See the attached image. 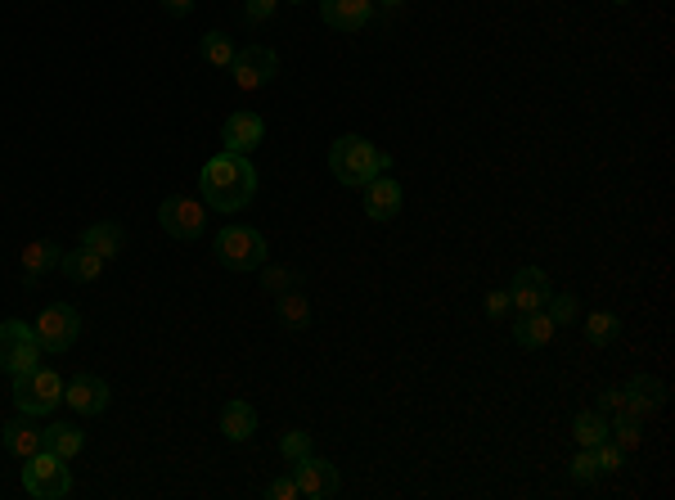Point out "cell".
Segmentation results:
<instances>
[{"instance_id": "obj_1", "label": "cell", "mask_w": 675, "mask_h": 500, "mask_svg": "<svg viewBox=\"0 0 675 500\" xmlns=\"http://www.w3.org/2000/svg\"><path fill=\"white\" fill-rule=\"evenodd\" d=\"M198 194L216 212H243L252 203V194H257V167H252V158L230 154V149L207 158L203 172H198Z\"/></svg>"}, {"instance_id": "obj_2", "label": "cell", "mask_w": 675, "mask_h": 500, "mask_svg": "<svg viewBox=\"0 0 675 500\" xmlns=\"http://www.w3.org/2000/svg\"><path fill=\"white\" fill-rule=\"evenodd\" d=\"M329 172L338 185L360 190V185L374 181L378 172H392V154L378 149L374 140H365V136H338L329 145Z\"/></svg>"}, {"instance_id": "obj_3", "label": "cell", "mask_w": 675, "mask_h": 500, "mask_svg": "<svg viewBox=\"0 0 675 500\" xmlns=\"http://www.w3.org/2000/svg\"><path fill=\"white\" fill-rule=\"evenodd\" d=\"M212 253L225 271H261L266 266V235L252 226H221Z\"/></svg>"}, {"instance_id": "obj_4", "label": "cell", "mask_w": 675, "mask_h": 500, "mask_svg": "<svg viewBox=\"0 0 675 500\" xmlns=\"http://www.w3.org/2000/svg\"><path fill=\"white\" fill-rule=\"evenodd\" d=\"M23 491L36 500H68L72 496V473L68 460H59L54 451H36L23 460Z\"/></svg>"}, {"instance_id": "obj_5", "label": "cell", "mask_w": 675, "mask_h": 500, "mask_svg": "<svg viewBox=\"0 0 675 500\" xmlns=\"http://www.w3.org/2000/svg\"><path fill=\"white\" fill-rule=\"evenodd\" d=\"M63 401V379L54 370H27V374H14V406L23 410V415H50L54 406Z\"/></svg>"}, {"instance_id": "obj_6", "label": "cell", "mask_w": 675, "mask_h": 500, "mask_svg": "<svg viewBox=\"0 0 675 500\" xmlns=\"http://www.w3.org/2000/svg\"><path fill=\"white\" fill-rule=\"evenodd\" d=\"M77 338H81V311L72 307V302H50V307L36 316V343H41V352L63 356Z\"/></svg>"}, {"instance_id": "obj_7", "label": "cell", "mask_w": 675, "mask_h": 500, "mask_svg": "<svg viewBox=\"0 0 675 500\" xmlns=\"http://www.w3.org/2000/svg\"><path fill=\"white\" fill-rule=\"evenodd\" d=\"M41 361V343H36V329L27 320H5L0 325V370L14 379V374L36 370Z\"/></svg>"}, {"instance_id": "obj_8", "label": "cell", "mask_w": 675, "mask_h": 500, "mask_svg": "<svg viewBox=\"0 0 675 500\" xmlns=\"http://www.w3.org/2000/svg\"><path fill=\"white\" fill-rule=\"evenodd\" d=\"M158 226L167 230L171 239H198L207 230V203L189 199V194H171V199L158 203Z\"/></svg>"}, {"instance_id": "obj_9", "label": "cell", "mask_w": 675, "mask_h": 500, "mask_svg": "<svg viewBox=\"0 0 675 500\" xmlns=\"http://www.w3.org/2000/svg\"><path fill=\"white\" fill-rule=\"evenodd\" d=\"M230 73L239 91H261V86H270L279 77V55L270 46H243V50H234Z\"/></svg>"}, {"instance_id": "obj_10", "label": "cell", "mask_w": 675, "mask_h": 500, "mask_svg": "<svg viewBox=\"0 0 675 500\" xmlns=\"http://www.w3.org/2000/svg\"><path fill=\"white\" fill-rule=\"evenodd\" d=\"M63 401L72 406V415L95 419V415H104L108 410L113 392H108V383L95 379V374H72V379H63Z\"/></svg>"}, {"instance_id": "obj_11", "label": "cell", "mask_w": 675, "mask_h": 500, "mask_svg": "<svg viewBox=\"0 0 675 500\" xmlns=\"http://www.w3.org/2000/svg\"><path fill=\"white\" fill-rule=\"evenodd\" d=\"M293 482L297 491H302V500H329L338 496V469H333L329 460H320V455H302V460H293Z\"/></svg>"}, {"instance_id": "obj_12", "label": "cell", "mask_w": 675, "mask_h": 500, "mask_svg": "<svg viewBox=\"0 0 675 500\" xmlns=\"http://www.w3.org/2000/svg\"><path fill=\"white\" fill-rule=\"evenodd\" d=\"M549 275L540 271V266H522L518 275H513L509 284V311H518V316H527V311H545V298H549Z\"/></svg>"}, {"instance_id": "obj_13", "label": "cell", "mask_w": 675, "mask_h": 500, "mask_svg": "<svg viewBox=\"0 0 675 500\" xmlns=\"http://www.w3.org/2000/svg\"><path fill=\"white\" fill-rule=\"evenodd\" d=\"M320 19L333 32H360L374 23V0H320Z\"/></svg>"}, {"instance_id": "obj_14", "label": "cell", "mask_w": 675, "mask_h": 500, "mask_svg": "<svg viewBox=\"0 0 675 500\" xmlns=\"http://www.w3.org/2000/svg\"><path fill=\"white\" fill-rule=\"evenodd\" d=\"M0 446H5L14 460H27V455H36L45 446V428H36V415H23V410H18V415L0 428Z\"/></svg>"}, {"instance_id": "obj_15", "label": "cell", "mask_w": 675, "mask_h": 500, "mask_svg": "<svg viewBox=\"0 0 675 500\" xmlns=\"http://www.w3.org/2000/svg\"><path fill=\"white\" fill-rule=\"evenodd\" d=\"M365 190V217L369 221H392L396 212H401V181L387 172H378L374 181L360 185Z\"/></svg>"}, {"instance_id": "obj_16", "label": "cell", "mask_w": 675, "mask_h": 500, "mask_svg": "<svg viewBox=\"0 0 675 500\" xmlns=\"http://www.w3.org/2000/svg\"><path fill=\"white\" fill-rule=\"evenodd\" d=\"M266 140V122L257 118V113H230L221 127V145L230 149V154H252V149Z\"/></svg>"}, {"instance_id": "obj_17", "label": "cell", "mask_w": 675, "mask_h": 500, "mask_svg": "<svg viewBox=\"0 0 675 500\" xmlns=\"http://www.w3.org/2000/svg\"><path fill=\"white\" fill-rule=\"evenodd\" d=\"M621 392H626V410H630V415H639V419L666 406V383L653 379V374H635V379H630Z\"/></svg>"}, {"instance_id": "obj_18", "label": "cell", "mask_w": 675, "mask_h": 500, "mask_svg": "<svg viewBox=\"0 0 675 500\" xmlns=\"http://www.w3.org/2000/svg\"><path fill=\"white\" fill-rule=\"evenodd\" d=\"M122 244H126V230L117 226V221H95V226L81 230V248L99 253L104 262H113V257L122 253Z\"/></svg>"}, {"instance_id": "obj_19", "label": "cell", "mask_w": 675, "mask_h": 500, "mask_svg": "<svg viewBox=\"0 0 675 500\" xmlns=\"http://www.w3.org/2000/svg\"><path fill=\"white\" fill-rule=\"evenodd\" d=\"M59 257H63V248L54 244V239H36V244H27L23 248V284H27V289H32L45 271H54V266H59Z\"/></svg>"}, {"instance_id": "obj_20", "label": "cell", "mask_w": 675, "mask_h": 500, "mask_svg": "<svg viewBox=\"0 0 675 500\" xmlns=\"http://www.w3.org/2000/svg\"><path fill=\"white\" fill-rule=\"evenodd\" d=\"M554 334H558V325L545 316V311H527V316H518V325H513V343L518 347H545V343H554Z\"/></svg>"}, {"instance_id": "obj_21", "label": "cell", "mask_w": 675, "mask_h": 500, "mask_svg": "<svg viewBox=\"0 0 675 500\" xmlns=\"http://www.w3.org/2000/svg\"><path fill=\"white\" fill-rule=\"evenodd\" d=\"M221 433L230 437V442H248L252 433H257V410L248 406V401H225L221 406Z\"/></svg>"}, {"instance_id": "obj_22", "label": "cell", "mask_w": 675, "mask_h": 500, "mask_svg": "<svg viewBox=\"0 0 675 500\" xmlns=\"http://www.w3.org/2000/svg\"><path fill=\"white\" fill-rule=\"evenodd\" d=\"M59 271L68 275V280H77V284H95L99 275H104V257L77 244L72 253H63V257H59Z\"/></svg>"}, {"instance_id": "obj_23", "label": "cell", "mask_w": 675, "mask_h": 500, "mask_svg": "<svg viewBox=\"0 0 675 500\" xmlns=\"http://www.w3.org/2000/svg\"><path fill=\"white\" fill-rule=\"evenodd\" d=\"M275 311H279V325L293 329V334H302V329L311 325V298L302 293V284H297V289H288V293H279Z\"/></svg>"}, {"instance_id": "obj_24", "label": "cell", "mask_w": 675, "mask_h": 500, "mask_svg": "<svg viewBox=\"0 0 675 500\" xmlns=\"http://www.w3.org/2000/svg\"><path fill=\"white\" fill-rule=\"evenodd\" d=\"M81 446H86V433L77 424H50L45 428V451H54L59 460H77Z\"/></svg>"}, {"instance_id": "obj_25", "label": "cell", "mask_w": 675, "mask_h": 500, "mask_svg": "<svg viewBox=\"0 0 675 500\" xmlns=\"http://www.w3.org/2000/svg\"><path fill=\"white\" fill-rule=\"evenodd\" d=\"M234 41L225 37V32H203V41H198V59H203L207 68H230L234 64Z\"/></svg>"}, {"instance_id": "obj_26", "label": "cell", "mask_w": 675, "mask_h": 500, "mask_svg": "<svg viewBox=\"0 0 675 500\" xmlns=\"http://www.w3.org/2000/svg\"><path fill=\"white\" fill-rule=\"evenodd\" d=\"M608 437L621 446V451H635V446L644 442V419L630 415V410H617V415H612V424H608Z\"/></svg>"}, {"instance_id": "obj_27", "label": "cell", "mask_w": 675, "mask_h": 500, "mask_svg": "<svg viewBox=\"0 0 675 500\" xmlns=\"http://www.w3.org/2000/svg\"><path fill=\"white\" fill-rule=\"evenodd\" d=\"M572 437H576V446H599L603 437H608V415H599V410H581V415L572 419Z\"/></svg>"}, {"instance_id": "obj_28", "label": "cell", "mask_w": 675, "mask_h": 500, "mask_svg": "<svg viewBox=\"0 0 675 500\" xmlns=\"http://www.w3.org/2000/svg\"><path fill=\"white\" fill-rule=\"evenodd\" d=\"M617 334H621V320L612 316V311H590V316H585V343L608 347Z\"/></svg>"}, {"instance_id": "obj_29", "label": "cell", "mask_w": 675, "mask_h": 500, "mask_svg": "<svg viewBox=\"0 0 675 500\" xmlns=\"http://www.w3.org/2000/svg\"><path fill=\"white\" fill-rule=\"evenodd\" d=\"M297 284H302V275L288 271V266H261V289H270L275 298L288 289H297Z\"/></svg>"}, {"instance_id": "obj_30", "label": "cell", "mask_w": 675, "mask_h": 500, "mask_svg": "<svg viewBox=\"0 0 675 500\" xmlns=\"http://www.w3.org/2000/svg\"><path fill=\"white\" fill-rule=\"evenodd\" d=\"M279 455H284L288 464L302 460V455H311V433H306V428H288V433L279 437Z\"/></svg>"}, {"instance_id": "obj_31", "label": "cell", "mask_w": 675, "mask_h": 500, "mask_svg": "<svg viewBox=\"0 0 675 500\" xmlns=\"http://www.w3.org/2000/svg\"><path fill=\"white\" fill-rule=\"evenodd\" d=\"M545 316L554 320V325H572V320H576V298H572V293H549V298H545Z\"/></svg>"}, {"instance_id": "obj_32", "label": "cell", "mask_w": 675, "mask_h": 500, "mask_svg": "<svg viewBox=\"0 0 675 500\" xmlns=\"http://www.w3.org/2000/svg\"><path fill=\"white\" fill-rule=\"evenodd\" d=\"M590 451H594V464H599V473H617L621 464H626V451H621L612 437H603V442L590 446Z\"/></svg>"}, {"instance_id": "obj_33", "label": "cell", "mask_w": 675, "mask_h": 500, "mask_svg": "<svg viewBox=\"0 0 675 500\" xmlns=\"http://www.w3.org/2000/svg\"><path fill=\"white\" fill-rule=\"evenodd\" d=\"M279 5H284V0H243V19H248L252 28H261V23L275 19Z\"/></svg>"}, {"instance_id": "obj_34", "label": "cell", "mask_w": 675, "mask_h": 500, "mask_svg": "<svg viewBox=\"0 0 675 500\" xmlns=\"http://www.w3.org/2000/svg\"><path fill=\"white\" fill-rule=\"evenodd\" d=\"M572 478H576V482H594V478H599V464H594V451H590V446H576V455H572Z\"/></svg>"}, {"instance_id": "obj_35", "label": "cell", "mask_w": 675, "mask_h": 500, "mask_svg": "<svg viewBox=\"0 0 675 500\" xmlns=\"http://www.w3.org/2000/svg\"><path fill=\"white\" fill-rule=\"evenodd\" d=\"M266 500H302V491H297L293 473H284V478L270 482V487H266Z\"/></svg>"}, {"instance_id": "obj_36", "label": "cell", "mask_w": 675, "mask_h": 500, "mask_svg": "<svg viewBox=\"0 0 675 500\" xmlns=\"http://www.w3.org/2000/svg\"><path fill=\"white\" fill-rule=\"evenodd\" d=\"M599 415H617V410H626V392L621 388H608V392H599Z\"/></svg>"}, {"instance_id": "obj_37", "label": "cell", "mask_w": 675, "mask_h": 500, "mask_svg": "<svg viewBox=\"0 0 675 500\" xmlns=\"http://www.w3.org/2000/svg\"><path fill=\"white\" fill-rule=\"evenodd\" d=\"M486 316H491V320H504V316H509V289L486 293Z\"/></svg>"}, {"instance_id": "obj_38", "label": "cell", "mask_w": 675, "mask_h": 500, "mask_svg": "<svg viewBox=\"0 0 675 500\" xmlns=\"http://www.w3.org/2000/svg\"><path fill=\"white\" fill-rule=\"evenodd\" d=\"M162 10L176 14V19H185V14H194V0H162Z\"/></svg>"}, {"instance_id": "obj_39", "label": "cell", "mask_w": 675, "mask_h": 500, "mask_svg": "<svg viewBox=\"0 0 675 500\" xmlns=\"http://www.w3.org/2000/svg\"><path fill=\"white\" fill-rule=\"evenodd\" d=\"M396 5H405V0H374V10H396Z\"/></svg>"}, {"instance_id": "obj_40", "label": "cell", "mask_w": 675, "mask_h": 500, "mask_svg": "<svg viewBox=\"0 0 675 500\" xmlns=\"http://www.w3.org/2000/svg\"><path fill=\"white\" fill-rule=\"evenodd\" d=\"M612 5H630V0H612Z\"/></svg>"}, {"instance_id": "obj_41", "label": "cell", "mask_w": 675, "mask_h": 500, "mask_svg": "<svg viewBox=\"0 0 675 500\" xmlns=\"http://www.w3.org/2000/svg\"><path fill=\"white\" fill-rule=\"evenodd\" d=\"M288 5H302V0H288Z\"/></svg>"}]
</instances>
